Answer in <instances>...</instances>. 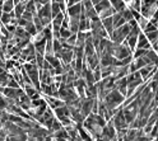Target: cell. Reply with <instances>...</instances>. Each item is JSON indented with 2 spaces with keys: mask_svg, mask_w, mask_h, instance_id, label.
<instances>
[{
  "mask_svg": "<svg viewBox=\"0 0 158 141\" xmlns=\"http://www.w3.org/2000/svg\"><path fill=\"white\" fill-rule=\"evenodd\" d=\"M130 29H131V26L129 24V23H125V24H123V26H120V27H117V28H115L114 31H112V33L110 34V38H111V41H114L115 43H121L124 39L127 37V34H129V32H130Z\"/></svg>",
  "mask_w": 158,
  "mask_h": 141,
  "instance_id": "obj_1",
  "label": "cell"
},
{
  "mask_svg": "<svg viewBox=\"0 0 158 141\" xmlns=\"http://www.w3.org/2000/svg\"><path fill=\"white\" fill-rule=\"evenodd\" d=\"M59 13H61L60 5H59L57 2H52V3H51V15H52V18H55Z\"/></svg>",
  "mask_w": 158,
  "mask_h": 141,
  "instance_id": "obj_13",
  "label": "cell"
},
{
  "mask_svg": "<svg viewBox=\"0 0 158 141\" xmlns=\"http://www.w3.org/2000/svg\"><path fill=\"white\" fill-rule=\"evenodd\" d=\"M85 61H87V65L89 69H94L96 66L100 65V55H98L97 52H94L93 55H89V56H84Z\"/></svg>",
  "mask_w": 158,
  "mask_h": 141,
  "instance_id": "obj_3",
  "label": "cell"
},
{
  "mask_svg": "<svg viewBox=\"0 0 158 141\" xmlns=\"http://www.w3.org/2000/svg\"><path fill=\"white\" fill-rule=\"evenodd\" d=\"M108 6H111L110 0H102L101 3H98L97 5H94V9H96V12H97V14H98L100 12L105 10V9H106V8H108Z\"/></svg>",
  "mask_w": 158,
  "mask_h": 141,
  "instance_id": "obj_11",
  "label": "cell"
},
{
  "mask_svg": "<svg viewBox=\"0 0 158 141\" xmlns=\"http://www.w3.org/2000/svg\"><path fill=\"white\" fill-rule=\"evenodd\" d=\"M147 51H148L147 48H135V50H134V54H133V57H134V58L142 57V56H144V55L147 54Z\"/></svg>",
  "mask_w": 158,
  "mask_h": 141,
  "instance_id": "obj_15",
  "label": "cell"
},
{
  "mask_svg": "<svg viewBox=\"0 0 158 141\" xmlns=\"http://www.w3.org/2000/svg\"><path fill=\"white\" fill-rule=\"evenodd\" d=\"M151 42L148 41V38L145 36L144 32H140L139 36H138V43H136V48H147L149 50L151 48Z\"/></svg>",
  "mask_w": 158,
  "mask_h": 141,
  "instance_id": "obj_4",
  "label": "cell"
},
{
  "mask_svg": "<svg viewBox=\"0 0 158 141\" xmlns=\"http://www.w3.org/2000/svg\"><path fill=\"white\" fill-rule=\"evenodd\" d=\"M101 139L102 140H116V127L114 126L112 119L107 121V123L105 125V127L102 130Z\"/></svg>",
  "mask_w": 158,
  "mask_h": 141,
  "instance_id": "obj_2",
  "label": "cell"
},
{
  "mask_svg": "<svg viewBox=\"0 0 158 141\" xmlns=\"http://www.w3.org/2000/svg\"><path fill=\"white\" fill-rule=\"evenodd\" d=\"M91 2H92V4H93V5H97L98 3H101L102 0H91Z\"/></svg>",
  "mask_w": 158,
  "mask_h": 141,
  "instance_id": "obj_19",
  "label": "cell"
},
{
  "mask_svg": "<svg viewBox=\"0 0 158 141\" xmlns=\"http://www.w3.org/2000/svg\"><path fill=\"white\" fill-rule=\"evenodd\" d=\"M145 36L148 38V41L151 42V45L156 43L157 39H158V29H156V31H152V32H147Z\"/></svg>",
  "mask_w": 158,
  "mask_h": 141,
  "instance_id": "obj_12",
  "label": "cell"
},
{
  "mask_svg": "<svg viewBox=\"0 0 158 141\" xmlns=\"http://www.w3.org/2000/svg\"><path fill=\"white\" fill-rule=\"evenodd\" d=\"M0 18H2V14H0Z\"/></svg>",
  "mask_w": 158,
  "mask_h": 141,
  "instance_id": "obj_20",
  "label": "cell"
},
{
  "mask_svg": "<svg viewBox=\"0 0 158 141\" xmlns=\"http://www.w3.org/2000/svg\"><path fill=\"white\" fill-rule=\"evenodd\" d=\"M101 21H102L103 27L106 28L108 36H110V34L112 33V31L115 29V27H114V21H112V15H111V17H107V18H103V19H101Z\"/></svg>",
  "mask_w": 158,
  "mask_h": 141,
  "instance_id": "obj_7",
  "label": "cell"
},
{
  "mask_svg": "<svg viewBox=\"0 0 158 141\" xmlns=\"http://www.w3.org/2000/svg\"><path fill=\"white\" fill-rule=\"evenodd\" d=\"M64 18H65V15L63 14V12H61V13H59L55 18H52V24H55V26H61V23H63V21H64Z\"/></svg>",
  "mask_w": 158,
  "mask_h": 141,
  "instance_id": "obj_14",
  "label": "cell"
},
{
  "mask_svg": "<svg viewBox=\"0 0 158 141\" xmlns=\"http://www.w3.org/2000/svg\"><path fill=\"white\" fill-rule=\"evenodd\" d=\"M153 19H156V21H158V8H157V10L154 12V14H153V17H152Z\"/></svg>",
  "mask_w": 158,
  "mask_h": 141,
  "instance_id": "obj_18",
  "label": "cell"
},
{
  "mask_svg": "<svg viewBox=\"0 0 158 141\" xmlns=\"http://www.w3.org/2000/svg\"><path fill=\"white\" fill-rule=\"evenodd\" d=\"M13 5H14V0H6L3 6V12H12Z\"/></svg>",
  "mask_w": 158,
  "mask_h": 141,
  "instance_id": "obj_16",
  "label": "cell"
},
{
  "mask_svg": "<svg viewBox=\"0 0 158 141\" xmlns=\"http://www.w3.org/2000/svg\"><path fill=\"white\" fill-rule=\"evenodd\" d=\"M54 2H57V0H54Z\"/></svg>",
  "mask_w": 158,
  "mask_h": 141,
  "instance_id": "obj_21",
  "label": "cell"
},
{
  "mask_svg": "<svg viewBox=\"0 0 158 141\" xmlns=\"http://www.w3.org/2000/svg\"><path fill=\"white\" fill-rule=\"evenodd\" d=\"M115 13H116L115 8L111 5V6L106 8L105 10H102V12H100V13H98V17H100L101 19H103V18H107V17H111V15H114Z\"/></svg>",
  "mask_w": 158,
  "mask_h": 141,
  "instance_id": "obj_10",
  "label": "cell"
},
{
  "mask_svg": "<svg viewBox=\"0 0 158 141\" xmlns=\"http://www.w3.org/2000/svg\"><path fill=\"white\" fill-rule=\"evenodd\" d=\"M112 21H114V27H115V28H117V27H120V26H123V24L126 23L125 18L123 17V14H121L120 12H116V13L112 15Z\"/></svg>",
  "mask_w": 158,
  "mask_h": 141,
  "instance_id": "obj_8",
  "label": "cell"
},
{
  "mask_svg": "<svg viewBox=\"0 0 158 141\" xmlns=\"http://www.w3.org/2000/svg\"><path fill=\"white\" fill-rule=\"evenodd\" d=\"M116 88H117L118 92H120L121 94H124L125 98H126V94H127V80H126V76L116 79Z\"/></svg>",
  "mask_w": 158,
  "mask_h": 141,
  "instance_id": "obj_5",
  "label": "cell"
},
{
  "mask_svg": "<svg viewBox=\"0 0 158 141\" xmlns=\"http://www.w3.org/2000/svg\"><path fill=\"white\" fill-rule=\"evenodd\" d=\"M82 9H83V4L82 3H77V4H73V5H69L68 6V14L69 15H81Z\"/></svg>",
  "mask_w": 158,
  "mask_h": 141,
  "instance_id": "obj_6",
  "label": "cell"
},
{
  "mask_svg": "<svg viewBox=\"0 0 158 141\" xmlns=\"http://www.w3.org/2000/svg\"><path fill=\"white\" fill-rule=\"evenodd\" d=\"M148 22H149V19L142 15V17L139 18V21H138V24H139V27H140L142 29H144V28H145V26L148 24Z\"/></svg>",
  "mask_w": 158,
  "mask_h": 141,
  "instance_id": "obj_17",
  "label": "cell"
},
{
  "mask_svg": "<svg viewBox=\"0 0 158 141\" xmlns=\"http://www.w3.org/2000/svg\"><path fill=\"white\" fill-rule=\"evenodd\" d=\"M110 3H111V5L115 8L116 12H123L124 9L126 8L125 0H110Z\"/></svg>",
  "mask_w": 158,
  "mask_h": 141,
  "instance_id": "obj_9",
  "label": "cell"
}]
</instances>
